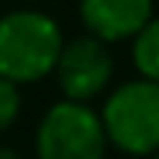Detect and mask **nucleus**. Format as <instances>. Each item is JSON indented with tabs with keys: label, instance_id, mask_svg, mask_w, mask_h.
<instances>
[{
	"label": "nucleus",
	"instance_id": "1",
	"mask_svg": "<svg viewBox=\"0 0 159 159\" xmlns=\"http://www.w3.org/2000/svg\"><path fill=\"white\" fill-rule=\"evenodd\" d=\"M62 30L50 15L35 9H18L0 18V80L21 85L53 74Z\"/></svg>",
	"mask_w": 159,
	"mask_h": 159
},
{
	"label": "nucleus",
	"instance_id": "2",
	"mask_svg": "<svg viewBox=\"0 0 159 159\" xmlns=\"http://www.w3.org/2000/svg\"><path fill=\"white\" fill-rule=\"evenodd\" d=\"M106 144L130 156H148L159 150V85L148 80L124 83L106 97L97 115Z\"/></svg>",
	"mask_w": 159,
	"mask_h": 159
},
{
	"label": "nucleus",
	"instance_id": "3",
	"mask_svg": "<svg viewBox=\"0 0 159 159\" xmlns=\"http://www.w3.org/2000/svg\"><path fill=\"white\" fill-rule=\"evenodd\" d=\"M35 153L39 159H103L106 136L97 112L74 100L53 103L35 133Z\"/></svg>",
	"mask_w": 159,
	"mask_h": 159
},
{
	"label": "nucleus",
	"instance_id": "4",
	"mask_svg": "<svg viewBox=\"0 0 159 159\" xmlns=\"http://www.w3.org/2000/svg\"><path fill=\"white\" fill-rule=\"evenodd\" d=\"M53 71H56L65 100L85 103L106 89L109 77H112V53L106 50L103 41L83 35V39L62 44Z\"/></svg>",
	"mask_w": 159,
	"mask_h": 159
},
{
	"label": "nucleus",
	"instance_id": "5",
	"mask_svg": "<svg viewBox=\"0 0 159 159\" xmlns=\"http://www.w3.org/2000/svg\"><path fill=\"white\" fill-rule=\"evenodd\" d=\"M80 18L97 41L136 39L153 18V0H80Z\"/></svg>",
	"mask_w": 159,
	"mask_h": 159
},
{
	"label": "nucleus",
	"instance_id": "6",
	"mask_svg": "<svg viewBox=\"0 0 159 159\" xmlns=\"http://www.w3.org/2000/svg\"><path fill=\"white\" fill-rule=\"evenodd\" d=\"M133 65L142 80L159 85V18H150L133 39Z\"/></svg>",
	"mask_w": 159,
	"mask_h": 159
},
{
	"label": "nucleus",
	"instance_id": "7",
	"mask_svg": "<svg viewBox=\"0 0 159 159\" xmlns=\"http://www.w3.org/2000/svg\"><path fill=\"white\" fill-rule=\"evenodd\" d=\"M18 112H21V91H18V85L9 83V80H0V133L15 124Z\"/></svg>",
	"mask_w": 159,
	"mask_h": 159
},
{
	"label": "nucleus",
	"instance_id": "8",
	"mask_svg": "<svg viewBox=\"0 0 159 159\" xmlns=\"http://www.w3.org/2000/svg\"><path fill=\"white\" fill-rule=\"evenodd\" d=\"M0 159H21V156L15 150H9V148H0Z\"/></svg>",
	"mask_w": 159,
	"mask_h": 159
},
{
	"label": "nucleus",
	"instance_id": "9",
	"mask_svg": "<svg viewBox=\"0 0 159 159\" xmlns=\"http://www.w3.org/2000/svg\"><path fill=\"white\" fill-rule=\"evenodd\" d=\"M156 159H159V150H156Z\"/></svg>",
	"mask_w": 159,
	"mask_h": 159
}]
</instances>
